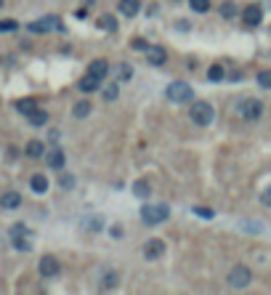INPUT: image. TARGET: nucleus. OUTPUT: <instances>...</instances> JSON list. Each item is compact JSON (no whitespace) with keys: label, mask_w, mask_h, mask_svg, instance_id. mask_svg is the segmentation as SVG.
Instances as JSON below:
<instances>
[{"label":"nucleus","mask_w":271,"mask_h":295,"mask_svg":"<svg viewBox=\"0 0 271 295\" xmlns=\"http://www.w3.org/2000/svg\"><path fill=\"white\" fill-rule=\"evenodd\" d=\"M0 202H3V208L14 210V208H19V205H21V194H16V192H6L3 197H0Z\"/></svg>","instance_id":"obj_16"},{"label":"nucleus","mask_w":271,"mask_h":295,"mask_svg":"<svg viewBox=\"0 0 271 295\" xmlns=\"http://www.w3.org/2000/svg\"><path fill=\"white\" fill-rule=\"evenodd\" d=\"M14 247H16V250H29V242H24V240H21V237H14Z\"/></svg>","instance_id":"obj_33"},{"label":"nucleus","mask_w":271,"mask_h":295,"mask_svg":"<svg viewBox=\"0 0 271 295\" xmlns=\"http://www.w3.org/2000/svg\"><path fill=\"white\" fill-rule=\"evenodd\" d=\"M133 48H136V51H146L149 43H146L144 38H133Z\"/></svg>","instance_id":"obj_31"},{"label":"nucleus","mask_w":271,"mask_h":295,"mask_svg":"<svg viewBox=\"0 0 271 295\" xmlns=\"http://www.w3.org/2000/svg\"><path fill=\"white\" fill-rule=\"evenodd\" d=\"M117 285V274L114 271H109V274H104V282H101V290H112Z\"/></svg>","instance_id":"obj_25"},{"label":"nucleus","mask_w":271,"mask_h":295,"mask_svg":"<svg viewBox=\"0 0 271 295\" xmlns=\"http://www.w3.org/2000/svg\"><path fill=\"white\" fill-rule=\"evenodd\" d=\"M51 29H64L58 16H43V19H38V21H32V24H29V32H51Z\"/></svg>","instance_id":"obj_6"},{"label":"nucleus","mask_w":271,"mask_h":295,"mask_svg":"<svg viewBox=\"0 0 271 295\" xmlns=\"http://www.w3.org/2000/svg\"><path fill=\"white\" fill-rule=\"evenodd\" d=\"M258 85H261V88H271V72H261V75H258Z\"/></svg>","instance_id":"obj_29"},{"label":"nucleus","mask_w":271,"mask_h":295,"mask_svg":"<svg viewBox=\"0 0 271 295\" xmlns=\"http://www.w3.org/2000/svg\"><path fill=\"white\" fill-rule=\"evenodd\" d=\"M29 186H32V192H38V194H43L45 189H48V179L45 175H32V181H29Z\"/></svg>","instance_id":"obj_18"},{"label":"nucleus","mask_w":271,"mask_h":295,"mask_svg":"<svg viewBox=\"0 0 271 295\" xmlns=\"http://www.w3.org/2000/svg\"><path fill=\"white\" fill-rule=\"evenodd\" d=\"M38 269H40V274H43V277H48V279H51V277H56L58 271H62V263H58L53 255H45V258H40Z\"/></svg>","instance_id":"obj_9"},{"label":"nucleus","mask_w":271,"mask_h":295,"mask_svg":"<svg viewBox=\"0 0 271 295\" xmlns=\"http://www.w3.org/2000/svg\"><path fill=\"white\" fill-rule=\"evenodd\" d=\"M3 6H6V0H0V8H3Z\"/></svg>","instance_id":"obj_36"},{"label":"nucleus","mask_w":271,"mask_h":295,"mask_svg":"<svg viewBox=\"0 0 271 295\" xmlns=\"http://www.w3.org/2000/svg\"><path fill=\"white\" fill-rule=\"evenodd\" d=\"M62 186H72V175H62Z\"/></svg>","instance_id":"obj_35"},{"label":"nucleus","mask_w":271,"mask_h":295,"mask_svg":"<svg viewBox=\"0 0 271 295\" xmlns=\"http://www.w3.org/2000/svg\"><path fill=\"white\" fill-rule=\"evenodd\" d=\"M104 99H107V101H112V99H117V85H114V82H112V85H109L107 91H104Z\"/></svg>","instance_id":"obj_32"},{"label":"nucleus","mask_w":271,"mask_h":295,"mask_svg":"<svg viewBox=\"0 0 271 295\" xmlns=\"http://www.w3.org/2000/svg\"><path fill=\"white\" fill-rule=\"evenodd\" d=\"M88 72L104 80V77H107V72H109V62H107V58H96V62L88 67Z\"/></svg>","instance_id":"obj_14"},{"label":"nucleus","mask_w":271,"mask_h":295,"mask_svg":"<svg viewBox=\"0 0 271 295\" xmlns=\"http://www.w3.org/2000/svg\"><path fill=\"white\" fill-rule=\"evenodd\" d=\"M189 117H192V123L199 125V128H205L213 123V117H216V109L210 107L207 101H194L192 104V109H189Z\"/></svg>","instance_id":"obj_1"},{"label":"nucleus","mask_w":271,"mask_h":295,"mask_svg":"<svg viewBox=\"0 0 271 295\" xmlns=\"http://www.w3.org/2000/svg\"><path fill=\"white\" fill-rule=\"evenodd\" d=\"M261 202H263L266 208H271V186H268V189H263V194H261Z\"/></svg>","instance_id":"obj_34"},{"label":"nucleus","mask_w":271,"mask_h":295,"mask_svg":"<svg viewBox=\"0 0 271 295\" xmlns=\"http://www.w3.org/2000/svg\"><path fill=\"white\" fill-rule=\"evenodd\" d=\"M170 216V208L168 205H155V202H146L144 208H141V218H144V223H162L165 218Z\"/></svg>","instance_id":"obj_2"},{"label":"nucleus","mask_w":271,"mask_h":295,"mask_svg":"<svg viewBox=\"0 0 271 295\" xmlns=\"http://www.w3.org/2000/svg\"><path fill=\"white\" fill-rule=\"evenodd\" d=\"M221 14H223V19H234V16H237V6H234V3H223Z\"/></svg>","instance_id":"obj_26"},{"label":"nucleus","mask_w":271,"mask_h":295,"mask_svg":"<svg viewBox=\"0 0 271 295\" xmlns=\"http://www.w3.org/2000/svg\"><path fill=\"white\" fill-rule=\"evenodd\" d=\"M138 8H141V0H120V14L128 19H133L138 14Z\"/></svg>","instance_id":"obj_12"},{"label":"nucleus","mask_w":271,"mask_h":295,"mask_svg":"<svg viewBox=\"0 0 271 295\" xmlns=\"http://www.w3.org/2000/svg\"><path fill=\"white\" fill-rule=\"evenodd\" d=\"M237 112L245 117V120H258V117L263 114V104L258 101V99H242Z\"/></svg>","instance_id":"obj_5"},{"label":"nucleus","mask_w":271,"mask_h":295,"mask_svg":"<svg viewBox=\"0 0 271 295\" xmlns=\"http://www.w3.org/2000/svg\"><path fill=\"white\" fill-rule=\"evenodd\" d=\"M229 287H234V290H242V287H247V285H250V282H253V274H250V269H247V266H234L231 271H229Z\"/></svg>","instance_id":"obj_4"},{"label":"nucleus","mask_w":271,"mask_h":295,"mask_svg":"<svg viewBox=\"0 0 271 295\" xmlns=\"http://www.w3.org/2000/svg\"><path fill=\"white\" fill-rule=\"evenodd\" d=\"M194 216H199V218H213L216 213H213V210H210V208H202V205H194Z\"/></svg>","instance_id":"obj_27"},{"label":"nucleus","mask_w":271,"mask_h":295,"mask_svg":"<svg viewBox=\"0 0 271 295\" xmlns=\"http://www.w3.org/2000/svg\"><path fill=\"white\" fill-rule=\"evenodd\" d=\"M261 19H263V8H261V6H247V8L242 11L245 27H258V24H261Z\"/></svg>","instance_id":"obj_8"},{"label":"nucleus","mask_w":271,"mask_h":295,"mask_svg":"<svg viewBox=\"0 0 271 295\" xmlns=\"http://www.w3.org/2000/svg\"><path fill=\"white\" fill-rule=\"evenodd\" d=\"M91 114V101H77L75 104V117H88Z\"/></svg>","instance_id":"obj_24"},{"label":"nucleus","mask_w":271,"mask_h":295,"mask_svg":"<svg viewBox=\"0 0 271 295\" xmlns=\"http://www.w3.org/2000/svg\"><path fill=\"white\" fill-rule=\"evenodd\" d=\"M192 3V11H197V14H207L210 11V0H189Z\"/></svg>","instance_id":"obj_23"},{"label":"nucleus","mask_w":271,"mask_h":295,"mask_svg":"<svg viewBox=\"0 0 271 295\" xmlns=\"http://www.w3.org/2000/svg\"><path fill=\"white\" fill-rule=\"evenodd\" d=\"M45 160H48V168L62 170V168H64V162H67V155H64L62 149H53V152H45Z\"/></svg>","instance_id":"obj_10"},{"label":"nucleus","mask_w":271,"mask_h":295,"mask_svg":"<svg viewBox=\"0 0 271 295\" xmlns=\"http://www.w3.org/2000/svg\"><path fill=\"white\" fill-rule=\"evenodd\" d=\"M223 77H226V72H223V67H221V64H213V67H210V72H207V80L218 82V80H223Z\"/></svg>","instance_id":"obj_22"},{"label":"nucleus","mask_w":271,"mask_h":295,"mask_svg":"<svg viewBox=\"0 0 271 295\" xmlns=\"http://www.w3.org/2000/svg\"><path fill=\"white\" fill-rule=\"evenodd\" d=\"M149 62L155 67H162L165 62H168V53H165V48H160V45H149Z\"/></svg>","instance_id":"obj_13"},{"label":"nucleus","mask_w":271,"mask_h":295,"mask_svg":"<svg viewBox=\"0 0 271 295\" xmlns=\"http://www.w3.org/2000/svg\"><path fill=\"white\" fill-rule=\"evenodd\" d=\"M14 29H19V24L14 19H3V21H0V32H14Z\"/></svg>","instance_id":"obj_28"},{"label":"nucleus","mask_w":271,"mask_h":295,"mask_svg":"<svg viewBox=\"0 0 271 295\" xmlns=\"http://www.w3.org/2000/svg\"><path fill=\"white\" fill-rule=\"evenodd\" d=\"M162 255H165V242L162 240H149L144 245V258L146 261H160Z\"/></svg>","instance_id":"obj_7"},{"label":"nucleus","mask_w":271,"mask_h":295,"mask_svg":"<svg viewBox=\"0 0 271 295\" xmlns=\"http://www.w3.org/2000/svg\"><path fill=\"white\" fill-rule=\"evenodd\" d=\"M27 120H29V125L40 128V125H45V123H48V112H43V109L38 107V109H32V112L27 114Z\"/></svg>","instance_id":"obj_15"},{"label":"nucleus","mask_w":271,"mask_h":295,"mask_svg":"<svg viewBox=\"0 0 271 295\" xmlns=\"http://www.w3.org/2000/svg\"><path fill=\"white\" fill-rule=\"evenodd\" d=\"M173 3H178V0H173Z\"/></svg>","instance_id":"obj_37"},{"label":"nucleus","mask_w":271,"mask_h":295,"mask_svg":"<svg viewBox=\"0 0 271 295\" xmlns=\"http://www.w3.org/2000/svg\"><path fill=\"white\" fill-rule=\"evenodd\" d=\"M192 96H194V91H192V85H189V82H184V80H178V82H170V85H168V99H170L173 104L192 101Z\"/></svg>","instance_id":"obj_3"},{"label":"nucleus","mask_w":271,"mask_h":295,"mask_svg":"<svg viewBox=\"0 0 271 295\" xmlns=\"http://www.w3.org/2000/svg\"><path fill=\"white\" fill-rule=\"evenodd\" d=\"M133 194H136V197H152V186H149L144 179H138V181L133 184Z\"/></svg>","instance_id":"obj_19"},{"label":"nucleus","mask_w":271,"mask_h":295,"mask_svg":"<svg viewBox=\"0 0 271 295\" xmlns=\"http://www.w3.org/2000/svg\"><path fill=\"white\" fill-rule=\"evenodd\" d=\"M27 155H29L32 160L43 157V155H45V144H43V141H29V144H27Z\"/></svg>","instance_id":"obj_17"},{"label":"nucleus","mask_w":271,"mask_h":295,"mask_svg":"<svg viewBox=\"0 0 271 295\" xmlns=\"http://www.w3.org/2000/svg\"><path fill=\"white\" fill-rule=\"evenodd\" d=\"M99 27H101L104 32H114V29H117V19L109 16V14H104V16L99 19Z\"/></svg>","instance_id":"obj_21"},{"label":"nucleus","mask_w":271,"mask_h":295,"mask_svg":"<svg viewBox=\"0 0 271 295\" xmlns=\"http://www.w3.org/2000/svg\"><path fill=\"white\" fill-rule=\"evenodd\" d=\"M16 109H19L21 114H29L32 109H38V101H35V99H19V101H16Z\"/></svg>","instance_id":"obj_20"},{"label":"nucleus","mask_w":271,"mask_h":295,"mask_svg":"<svg viewBox=\"0 0 271 295\" xmlns=\"http://www.w3.org/2000/svg\"><path fill=\"white\" fill-rule=\"evenodd\" d=\"M99 85H101V77H96V75H91V72H88L85 77L80 80V85H77V88H80L82 93H93Z\"/></svg>","instance_id":"obj_11"},{"label":"nucleus","mask_w":271,"mask_h":295,"mask_svg":"<svg viewBox=\"0 0 271 295\" xmlns=\"http://www.w3.org/2000/svg\"><path fill=\"white\" fill-rule=\"evenodd\" d=\"M131 75H133V69L125 67V64L120 67V72H117V77H120V80H131Z\"/></svg>","instance_id":"obj_30"}]
</instances>
